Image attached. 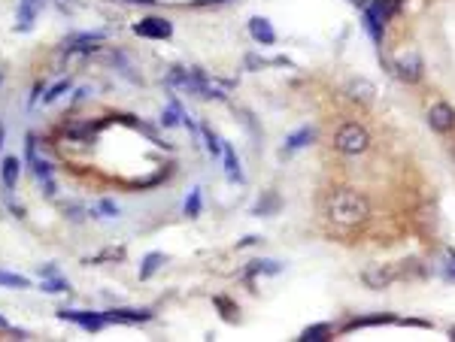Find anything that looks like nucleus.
Returning a JSON list of instances; mask_svg holds the SVG:
<instances>
[{
	"label": "nucleus",
	"instance_id": "nucleus-1",
	"mask_svg": "<svg viewBox=\"0 0 455 342\" xmlns=\"http://www.w3.org/2000/svg\"><path fill=\"white\" fill-rule=\"evenodd\" d=\"M325 212L337 227H358L370 219V203L364 194L352 191V188H340L334 191L325 203Z\"/></svg>",
	"mask_w": 455,
	"mask_h": 342
},
{
	"label": "nucleus",
	"instance_id": "nucleus-2",
	"mask_svg": "<svg viewBox=\"0 0 455 342\" xmlns=\"http://www.w3.org/2000/svg\"><path fill=\"white\" fill-rule=\"evenodd\" d=\"M334 149H337L340 155H349V158L364 155V152L370 149V133H368V128H364V124H358V121L343 124V128L334 133Z\"/></svg>",
	"mask_w": 455,
	"mask_h": 342
},
{
	"label": "nucleus",
	"instance_id": "nucleus-3",
	"mask_svg": "<svg viewBox=\"0 0 455 342\" xmlns=\"http://www.w3.org/2000/svg\"><path fill=\"white\" fill-rule=\"evenodd\" d=\"M404 276V270L401 267H395V264H370L368 270L361 272V279L368 288L373 291H382V288H392V285Z\"/></svg>",
	"mask_w": 455,
	"mask_h": 342
},
{
	"label": "nucleus",
	"instance_id": "nucleus-4",
	"mask_svg": "<svg viewBox=\"0 0 455 342\" xmlns=\"http://www.w3.org/2000/svg\"><path fill=\"white\" fill-rule=\"evenodd\" d=\"M392 70H395V76L401 79V82H419L422 79V73H425V64H422V55H419L416 49H410V52H404V55H397L395 58V64H392Z\"/></svg>",
	"mask_w": 455,
	"mask_h": 342
},
{
	"label": "nucleus",
	"instance_id": "nucleus-5",
	"mask_svg": "<svg viewBox=\"0 0 455 342\" xmlns=\"http://www.w3.org/2000/svg\"><path fill=\"white\" fill-rule=\"evenodd\" d=\"M134 33H136V37H146V40H170V37H173V25H170L167 18L149 16V18H140V21H136Z\"/></svg>",
	"mask_w": 455,
	"mask_h": 342
},
{
	"label": "nucleus",
	"instance_id": "nucleus-6",
	"mask_svg": "<svg viewBox=\"0 0 455 342\" xmlns=\"http://www.w3.org/2000/svg\"><path fill=\"white\" fill-rule=\"evenodd\" d=\"M425 121H428V128L434 133H452L455 131V109L449 104H443V100L440 104H431Z\"/></svg>",
	"mask_w": 455,
	"mask_h": 342
},
{
	"label": "nucleus",
	"instance_id": "nucleus-7",
	"mask_svg": "<svg viewBox=\"0 0 455 342\" xmlns=\"http://www.w3.org/2000/svg\"><path fill=\"white\" fill-rule=\"evenodd\" d=\"M58 318L79 324L82 330H88V333H97V330H104L109 324L104 312H82V309H64V312H58Z\"/></svg>",
	"mask_w": 455,
	"mask_h": 342
},
{
	"label": "nucleus",
	"instance_id": "nucleus-8",
	"mask_svg": "<svg viewBox=\"0 0 455 342\" xmlns=\"http://www.w3.org/2000/svg\"><path fill=\"white\" fill-rule=\"evenodd\" d=\"M109 324H143L149 321L152 312L149 309H112V312H104Z\"/></svg>",
	"mask_w": 455,
	"mask_h": 342
},
{
	"label": "nucleus",
	"instance_id": "nucleus-9",
	"mask_svg": "<svg viewBox=\"0 0 455 342\" xmlns=\"http://www.w3.org/2000/svg\"><path fill=\"white\" fill-rule=\"evenodd\" d=\"M46 0H18V21H16V31H31L33 28V18H37L40 6Z\"/></svg>",
	"mask_w": 455,
	"mask_h": 342
},
{
	"label": "nucleus",
	"instance_id": "nucleus-10",
	"mask_svg": "<svg viewBox=\"0 0 455 342\" xmlns=\"http://www.w3.org/2000/svg\"><path fill=\"white\" fill-rule=\"evenodd\" d=\"M249 33L261 43V45H273L277 43V31H273V25L267 18H261V16H255V18H249Z\"/></svg>",
	"mask_w": 455,
	"mask_h": 342
},
{
	"label": "nucleus",
	"instance_id": "nucleus-11",
	"mask_svg": "<svg viewBox=\"0 0 455 342\" xmlns=\"http://www.w3.org/2000/svg\"><path fill=\"white\" fill-rule=\"evenodd\" d=\"M18 173H21V161H18V158H4V164H0V182H4L6 191H16Z\"/></svg>",
	"mask_w": 455,
	"mask_h": 342
},
{
	"label": "nucleus",
	"instance_id": "nucleus-12",
	"mask_svg": "<svg viewBox=\"0 0 455 342\" xmlns=\"http://www.w3.org/2000/svg\"><path fill=\"white\" fill-rule=\"evenodd\" d=\"M161 264H164V255L161 252H149L143 258V267H140V279L146 282V279H152L158 270H161Z\"/></svg>",
	"mask_w": 455,
	"mask_h": 342
},
{
	"label": "nucleus",
	"instance_id": "nucleus-13",
	"mask_svg": "<svg viewBox=\"0 0 455 342\" xmlns=\"http://www.w3.org/2000/svg\"><path fill=\"white\" fill-rule=\"evenodd\" d=\"M349 97L352 100H361V104H370V100H373V85L368 82V79H355V82L349 85Z\"/></svg>",
	"mask_w": 455,
	"mask_h": 342
},
{
	"label": "nucleus",
	"instance_id": "nucleus-14",
	"mask_svg": "<svg viewBox=\"0 0 455 342\" xmlns=\"http://www.w3.org/2000/svg\"><path fill=\"white\" fill-rule=\"evenodd\" d=\"M298 339H301V342H325V339H331V324H313V327H306Z\"/></svg>",
	"mask_w": 455,
	"mask_h": 342
},
{
	"label": "nucleus",
	"instance_id": "nucleus-15",
	"mask_svg": "<svg viewBox=\"0 0 455 342\" xmlns=\"http://www.w3.org/2000/svg\"><path fill=\"white\" fill-rule=\"evenodd\" d=\"M225 173L231 182H243V173H240V161H237V155L231 145H225Z\"/></svg>",
	"mask_w": 455,
	"mask_h": 342
},
{
	"label": "nucleus",
	"instance_id": "nucleus-16",
	"mask_svg": "<svg viewBox=\"0 0 455 342\" xmlns=\"http://www.w3.org/2000/svg\"><path fill=\"white\" fill-rule=\"evenodd\" d=\"M313 140H316V131H313V128H301L298 133H291V136H289V145H286V149H289V152L304 149V145H310Z\"/></svg>",
	"mask_w": 455,
	"mask_h": 342
},
{
	"label": "nucleus",
	"instance_id": "nucleus-17",
	"mask_svg": "<svg viewBox=\"0 0 455 342\" xmlns=\"http://www.w3.org/2000/svg\"><path fill=\"white\" fill-rule=\"evenodd\" d=\"M0 285H4V288H31V279L28 276H18V272L0 270Z\"/></svg>",
	"mask_w": 455,
	"mask_h": 342
},
{
	"label": "nucleus",
	"instance_id": "nucleus-18",
	"mask_svg": "<svg viewBox=\"0 0 455 342\" xmlns=\"http://www.w3.org/2000/svg\"><path fill=\"white\" fill-rule=\"evenodd\" d=\"M282 270V264H277V260H255L252 267H249V276H277V272Z\"/></svg>",
	"mask_w": 455,
	"mask_h": 342
},
{
	"label": "nucleus",
	"instance_id": "nucleus-19",
	"mask_svg": "<svg viewBox=\"0 0 455 342\" xmlns=\"http://www.w3.org/2000/svg\"><path fill=\"white\" fill-rule=\"evenodd\" d=\"M277 209H279V197H277L273 191H267V194H264V200H258V203H255V215H273Z\"/></svg>",
	"mask_w": 455,
	"mask_h": 342
},
{
	"label": "nucleus",
	"instance_id": "nucleus-20",
	"mask_svg": "<svg viewBox=\"0 0 455 342\" xmlns=\"http://www.w3.org/2000/svg\"><path fill=\"white\" fill-rule=\"evenodd\" d=\"M43 291L46 294H61V291H70V285H67V279H61L58 272H55V276L43 279Z\"/></svg>",
	"mask_w": 455,
	"mask_h": 342
},
{
	"label": "nucleus",
	"instance_id": "nucleus-21",
	"mask_svg": "<svg viewBox=\"0 0 455 342\" xmlns=\"http://www.w3.org/2000/svg\"><path fill=\"white\" fill-rule=\"evenodd\" d=\"M186 215L188 219H198L200 215V188H195L188 194V200H186Z\"/></svg>",
	"mask_w": 455,
	"mask_h": 342
},
{
	"label": "nucleus",
	"instance_id": "nucleus-22",
	"mask_svg": "<svg viewBox=\"0 0 455 342\" xmlns=\"http://www.w3.org/2000/svg\"><path fill=\"white\" fill-rule=\"evenodd\" d=\"M179 116H182V109H179V104H173L170 109L161 112V124L164 128H173V124H179Z\"/></svg>",
	"mask_w": 455,
	"mask_h": 342
},
{
	"label": "nucleus",
	"instance_id": "nucleus-23",
	"mask_svg": "<svg viewBox=\"0 0 455 342\" xmlns=\"http://www.w3.org/2000/svg\"><path fill=\"white\" fill-rule=\"evenodd\" d=\"M67 88H70V82H67V79H61V82H58V85H52V91L43 97V104H55V100H58Z\"/></svg>",
	"mask_w": 455,
	"mask_h": 342
},
{
	"label": "nucleus",
	"instance_id": "nucleus-24",
	"mask_svg": "<svg viewBox=\"0 0 455 342\" xmlns=\"http://www.w3.org/2000/svg\"><path fill=\"white\" fill-rule=\"evenodd\" d=\"M203 133H207V149H210V155H219V152H225V145L219 143V136H215L210 128H203Z\"/></svg>",
	"mask_w": 455,
	"mask_h": 342
},
{
	"label": "nucleus",
	"instance_id": "nucleus-25",
	"mask_svg": "<svg viewBox=\"0 0 455 342\" xmlns=\"http://www.w3.org/2000/svg\"><path fill=\"white\" fill-rule=\"evenodd\" d=\"M100 212H104L107 219H116V215H119V206H116L112 200H100Z\"/></svg>",
	"mask_w": 455,
	"mask_h": 342
},
{
	"label": "nucleus",
	"instance_id": "nucleus-26",
	"mask_svg": "<svg viewBox=\"0 0 455 342\" xmlns=\"http://www.w3.org/2000/svg\"><path fill=\"white\" fill-rule=\"evenodd\" d=\"M449 279H455V252H449Z\"/></svg>",
	"mask_w": 455,
	"mask_h": 342
},
{
	"label": "nucleus",
	"instance_id": "nucleus-27",
	"mask_svg": "<svg viewBox=\"0 0 455 342\" xmlns=\"http://www.w3.org/2000/svg\"><path fill=\"white\" fill-rule=\"evenodd\" d=\"M0 330H9V321H6L4 315H0Z\"/></svg>",
	"mask_w": 455,
	"mask_h": 342
},
{
	"label": "nucleus",
	"instance_id": "nucleus-28",
	"mask_svg": "<svg viewBox=\"0 0 455 342\" xmlns=\"http://www.w3.org/2000/svg\"><path fill=\"white\" fill-rule=\"evenodd\" d=\"M0 149H4V121H0Z\"/></svg>",
	"mask_w": 455,
	"mask_h": 342
},
{
	"label": "nucleus",
	"instance_id": "nucleus-29",
	"mask_svg": "<svg viewBox=\"0 0 455 342\" xmlns=\"http://www.w3.org/2000/svg\"><path fill=\"white\" fill-rule=\"evenodd\" d=\"M198 4H225V0H198Z\"/></svg>",
	"mask_w": 455,
	"mask_h": 342
}]
</instances>
